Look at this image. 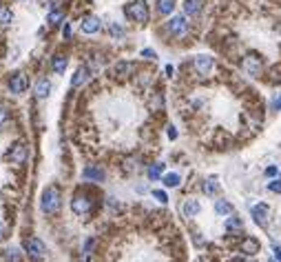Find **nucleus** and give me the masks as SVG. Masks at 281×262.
Returning <instances> with one entry per match:
<instances>
[{"instance_id": "f257e3e1", "label": "nucleus", "mask_w": 281, "mask_h": 262, "mask_svg": "<svg viewBox=\"0 0 281 262\" xmlns=\"http://www.w3.org/2000/svg\"><path fill=\"white\" fill-rule=\"evenodd\" d=\"M124 14L131 20L140 22V25L148 22V5H146L144 0H133V2H129V5L124 7Z\"/></svg>"}, {"instance_id": "f03ea898", "label": "nucleus", "mask_w": 281, "mask_h": 262, "mask_svg": "<svg viewBox=\"0 0 281 262\" xmlns=\"http://www.w3.org/2000/svg\"><path fill=\"white\" fill-rule=\"evenodd\" d=\"M62 205V198H60V191L56 187H49L44 194H42V200H40V209L44 213H56Z\"/></svg>"}, {"instance_id": "7ed1b4c3", "label": "nucleus", "mask_w": 281, "mask_h": 262, "mask_svg": "<svg viewBox=\"0 0 281 262\" xmlns=\"http://www.w3.org/2000/svg\"><path fill=\"white\" fill-rule=\"evenodd\" d=\"M22 246H25V251L29 253L31 260H42V258L47 256V245H44L40 238H27Z\"/></svg>"}, {"instance_id": "20e7f679", "label": "nucleus", "mask_w": 281, "mask_h": 262, "mask_svg": "<svg viewBox=\"0 0 281 262\" xmlns=\"http://www.w3.org/2000/svg\"><path fill=\"white\" fill-rule=\"evenodd\" d=\"M241 69H244L248 76H252V78H259L261 71H264V63H261L259 56H246L244 60H241Z\"/></svg>"}, {"instance_id": "39448f33", "label": "nucleus", "mask_w": 281, "mask_h": 262, "mask_svg": "<svg viewBox=\"0 0 281 262\" xmlns=\"http://www.w3.org/2000/svg\"><path fill=\"white\" fill-rule=\"evenodd\" d=\"M9 89H11V94H25L27 89H29V78H27V74H22V71H18V74H14L11 76V80H9Z\"/></svg>"}, {"instance_id": "423d86ee", "label": "nucleus", "mask_w": 281, "mask_h": 262, "mask_svg": "<svg viewBox=\"0 0 281 262\" xmlns=\"http://www.w3.org/2000/svg\"><path fill=\"white\" fill-rule=\"evenodd\" d=\"M91 207H93V202H91L89 196L78 194L71 200V209H73V213H78V215H87L89 211H91Z\"/></svg>"}, {"instance_id": "0eeeda50", "label": "nucleus", "mask_w": 281, "mask_h": 262, "mask_svg": "<svg viewBox=\"0 0 281 262\" xmlns=\"http://www.w3.org/2000/svg\"><path fill=\"white\" fill-rule=\"evenodd\" d=\"M193 65H195V69H197L199 76H208L210 71H213V67H215V60L210 56H197L193 60Z\"/></svg>"}, {"instance_id": "6e6552de", "label": "nucleus", "mask_w": 281, "mask_h": 262, "mask_svg": "<svg viewBox=\"0 0 281 262\" xmlns=\"http://www.w3.org/2000/svg\"><path fill=\"white\" fill-rule=\"evenodd\" d=\"M168 32L173 33V36H184V33L188 32V22H186V18L184 16H175V18H171V22H168Z\"/></svg>"}, {"instance_id": "1a4fd4ad", "label": "nucleus", "mask_w": 281, "mask_h": 262, "mask_svg": "<svg viewBox=\"0 0 281 262\" xmlns=\"http://www.w3.org/2000/svg\"><path fill=\"white\" fill-rule=\"evenodd\" d=\"M82 178L89 180V182H102V180H104V169L95 167V164H89L82 171Z\"/></svg>"}, {"instance_id": "9d476101", "label": "nucleus", "mask_w": 281, "mask_h": 262, "mask_svg": "<svg viewBox=\"0 0 281 262\" xmlns=\"http://www.w3.org/2000/svg\"><path fill=\"white\" fill-rule=\"evenodd\" d=\"M250 215L255 218V222L259 227H266L268 225V205H255V207H250Z\"/></svg>"}, {"instance_id": "9b49d317", "label": "nucleus", "mask_w": 281, "mask_h": 262, "mask_svg": "<svg viewBox=\"0 0 281 262\" xmlns=\"http://www.w3.org/2000/svg\"><path fill=\"white\" fill-rule=\"evenodd\" d=\"M80 29H82L84 33H98L100 29H102V22H100V18H95V16H87L82 22H80Z\"/></svg>"}, {"instance_id": "f8f14e48", "label": "nucleus", "mask_w": 281, "mask_h": 262, "mask_svg": "<svg viewBox=\"0 0 281 262\" xmlns=\"http://www.w3.org/2000/svg\"><path fill=\"white\" fill-rule=\"evenodd\" d=\"M9 158H11V163L22 164L27 160V147L22 145V142H16V145L11 147V151H9Z\"/></svg>"}, {"instance_id": "ddd939ff", "label": "nucleus", "mask_w": 281, "mask_h": 262, "mask_svg": "<svg viewBox=\"0 0 281 262\" xmlns=\"http://www.w3.org/2000/svg\"><path fill=\"white\" fill-rule=\"evenodd\" d=\"M89 78H91V71H89V67H80L75 74H73L71 78V87H82V84L89 82Z\"/></svg>"}, {"instance_id": "4468645a", "label": "nucleus", "mask_w": 281, "mask_h": 262, "mask_svg": "<svg viewBox=\"0 0 281 262\" xmlns=\"http://www.w3.org/2000/svg\"><path fill=\"white\" fill-rule=\"evenodd\" d=\"M199 209H202V207H199L197 200H186L182 205V213L186 215V218H195V215L199 213Z\"/></svg>"}, {"instance_id": "2eb2a0df", "label": "nucleus", "mask_w": 281, "mask_h": 262, "mask_svg": "<svg viewBox=\"0 0 281 262\" xmlns=\"http://www.w3.org/2000/svg\"><path fill=\"white\" fill-rule=\"evenodd\" d=\"M202 0H184V11H186V16H197L199 11H202Z\"/></svg>"}, {"instance_id": "dca6fc26", "label": "nucleus", "mask_w": 281, "mask_h": 262, "mask_svg": "<svg viewBox=\"0 0 281 262\" xmlns=\"http://www.w3.org/2000/svg\"><path fill=\"white\" fill-rule=\"evenodd\" d=\"M49 91H51V82H49L47 78H42L40 82L36 84V98L38 100H44L49 96Z\"/></svg>"}, {"instance_id": "f3484780", "label": "nucleus", "mask_w": 281, "mask_h": 262, "mask_svg": "<svg viewBox=\"0 0 281 262\" xmlns=\"http://www.w3.org/2000/svg\"><path fill=\"white\" fill-rule=\"evenodd\" d=\"M257 251H259V242L255 238H246L241 242V253H257Z\"/></svg>"}, {"instance_id": "a211bd4d", "label": "nucleus", "mask_w": 281, "mask_h": 262, "mask_svg": "<svg viewBox=\"0 0 281 262\" xmlns=\"http://www.w3.org/2000/svg\"><path fill=\"white\" fill-rule=\"evenodd\" d=\"M215 211L219 215H233V205L226 200H215Z\"/></svg>"}, {"instance_id": "6ab92c4d", "label": "nucleus", "mask_w": 281, "mask_h": 262, "mask_svg": "<svg viewBox=\"0 0 281 262\" xmlns=\"http://www.w3.org/2000/svg\"><path fill=\"white\" fill-rule=\"evenodd\" d=\"M11 20H14V11L7 5H0V27L11 25Z\"/></svg>"}, {"instance_id": "aec40b11", "label": "nucleus", "mask_w": 281, "mask_h": 262, "mask_svg": "<svg viewBox=\"0 0 281 262\" xmlns=\"http://www.w3.org/2000/svg\"><path fill=\"white\" fill-rule=\"evenodd\" d=\"M204 191H206L208 196H215L219 191V182H217V178H215V176H210V178L204 180Z\"/></svg>"}, {"instance_id": "412c9836", "label": "nucleus", "mask_w": 281, "mask_h": 262, "mask_svg": "<svg viewBox=\"0 0 281 262\" xmlns=\"http://www.w3.org/2000/svg\"><path fill=\"white\" fill-rule=\"evenodd\" d=\"M173 9H175V0H157V11L162 16H168Z\"/></svg>"}, {"instance_id": "4be33fe9", "label": "nucleus", "mask_w": 281, "mask_h": 262, "mask_svg": "<svg viewBox=\"0 0 281 262\" xmlns=\"http://www.w3.org/2000/svg\"><path fill=\"white\" fill-rule=\"evenodd\" d=\"M51 67H53V71H56V74H64V71H67V58H64V56H56V58H53V63H51Z\"/></svg>"}, {"instance_id": "5701e85b", "label": "nucleus", "mask_w": 281, "mask_h": 262, "mask_svg": "<svg viewBox=\"0 0 281 262\" xmlns=\"http://www.w3.org/2000/svg\"><path fill=\"white\" fill-rule=\"evenodd\" d=\"M148 178L151 180H157V178H162V173H164V164L162 163H157V164H151V167H148Z\"/></svg>"}, {"instance_id": "b1692460", "label": "nucleus", "mask_w": 281, "mask_h": 262, "mask_svg": "<svg viewBox=\"0 0 281 262\" xmlns=\"http://www.w3.org/2000/svg\"><path fill=\"white\" fill-rule=\"evenodd\" d=\"M179 173H166V176H164V178H162V182L166 184V187H177V184H179Z\"/></svg>"}, {"instance_id": "393cba45", "label": "nucleus", "mask_w": 281, "mask_h": 262, "mask_svg": "<svg viewBox=\"0 0 281 262\" xmlns=\"http://www.w3.org/2000/svg\"><path fill=\"white\" fill-rule=\"evenodd\" d=\"M226 229H228V231L241 229V220H239V218H235V215H230L228 220H226Z\"/></svg>"}, {"instance_id": "a878e982", "label": "nucleus", "mask_w": 281, "mask_h": 262, "mask_svg": "<svg viewBox=\"0 0 281 262\" xmlns=\"http://www.w3.org/2000/svg\"><path fill=\"white\" fill-rule=\"evenodd\" d=\"M62 11H51V14H49V25H60V22H62Z\"/></svg>"}, {"instance_id": "bb28decb", "label": "nucleus", "mask_w": 281, "mask_h": 262, "mask_svg": "<svg viewBox=\"0 0 281 262\" xmlns=\"http://www.w3.org/2000/svg\"><path fill=\"white\" fill-rule=\"evenodd\" d=\"M131 69H133V65H129V63H120L118 67H115V74H129Z\"/></svg>"}, {"instance_id": "cd10ccee", "label": "nucleus", "mask_w": 281, "mask_h": 262, "mask_svg": "<svg viewBox=\"0 0 281 262\" xmlns=\"http://www.w3.org/2000/svg\"><path fill=\"white\" fill-rule=\"evenodd\" d=\"M153 198L160 200L162 205H166V202H168V196L164 194V191H160V189H155V191H153Z\"/></svg>"}, {"instance_id": "c85d7f7f", "label": "nucleus", "mask_w": 281, "mask_h": 262, "mask_svg": "<svg viewBox=\"0 0 281 262\" xmlns=\"http://www.w3.org/2000/svg\"><path fill=\"white\" fill-rule=\"evenodd\" d=\"M111 33H113L115 38H122V36H124V29H122L120 25H115V22H113V25H111Z\"/></svg>"}, {"instance_id": "c756f323", "label": "nucleus", "mask_w": 281, "mask_h": 262, "mask_svg": "<svg viewBox=\"0 0 281 262\" xmlns=\"http://www.w3.org/2000/svg\"><path fill=\"white\" fill-rule=\"evenodd\" d=\"M268 189H270L272 194H281V182L279 180H272V182H268Z\"/></svg>"}, {"instance_id": "7c9ffc66", "label": "nucleus", "mask_w": 281, "mask_h": 262, "mask_svg": "<svg viewBox=\"0 0 281 262\" xmlns=\"http://www.w3.org/2000/svg\"><path fill=\"white\" fill-rule=\"evenodd\" d=\"M5 258H7V262H18L16 249H7V251H5Z\"/></svg>"}, {"instance_id": "2f4dec72", "label": "nucleus", "mask_w": 281, "mask_h": 262, "mask_svg": "<svg viewBox=\"0 0 281 262\" xmlns=\"http://www.w3.org/2000/svg\"><path fill=\"white\" fill-rule=\"evenodd\" d=\"M7 118H9V115H7V111L2 109V107H0V129H2V127L7 125Z\"/></svg>"}, {"instance_id": "473e14b6", "label": "nucleus", "mask_w": 281, "mask_h": 262, "mask_svg": "<svg viewBox=\"0 0 281 262\" xmlns=\"http://www.w3.org/2000/svg\"><path fill=\"white\" fill-rule=\"evenodd\" d=\"M142 56L144 58H148V60H155V51H153V49H144V51H142Z\"/></svg>"}, {"instance_id": "72a5a7b5", "label": "nucleus", "mask_w": 281, "mask_h": 262, "mask_svg": "<svg viewBox=\"0 0 281 262\" xmlns=\"http://www.w3.org/2000/svg\"><path fill=\"white\" fill-rule=\"evenodd\" d=\"M272 109H277V111H279V109H281V94H279V96H277V98H275V100H272Z\"/></svg>"}, {"instance_id": "f704fd0d", "label": "nucleus", "mask_w": 281, "mask_h": 262, "mask_svg": "<svg viewBox=\"0 0 281 262\" xmlns=\"http://www.w3.org/2000/svg\"><path fill=\"white\" fill-rule=\"evenodd\" d=\"M7 238V227H5V222H0V240H5Z\"/></svg>"}, {"instance_id": "c9c22d12", "label": "nucleus", "mask_w": 281, "mask_h": 262, "mask_svg": "<svg viewBox=\"0 0 281 262\" xmlns=\"http://www.w3.org/2000/svg\"><path fill=\"white\" fill-rule=\"evenodd\" d=\"M168 138H171V140H175V138H177V131H175V127H168Z\"/></svg>"}, {"instance_id": "e433bc0d", "label": "nucleus", "mask_w": 281, "mask_h": 262, "mask_svg": "<svg viewBox=\"0 0 281 262\" xmlns=\"http://www.w3.org/2000/svg\"><path fill=\"white\" fill-rule=\"evenodd\" d=\"M266 176H270V178H272V176H277V167H268V169H266Z\"/></svg>"}, {"instance_id": "4c0bfd02", "label": "nucleus", "mask_w": 281, "mask_h": 262, "mask_svg": "<svg viewBox=\"0 0 281 262\" xmlns=\"http://www.w3.org/2000/svg\"><path fill=\"white\" fill-rule=\"evenodd\" d=\"M64 38H71V27L64 25Z\"/></svg>"}, {"instance_id": "58836bf2", "label": "nucleus", "mask_w": 281, "mask_h": 262, "mask_svg": "<svg viewBox=\"0 0 281 262\" xmlns=\"http://www.w3.org/2000/svg\"><path fill=\"white\" fill-rule=\"evenodd\" d=\"M275 260H277V262H281V251L277 249V246H275Z\"/></svg>"}]
</instances>
